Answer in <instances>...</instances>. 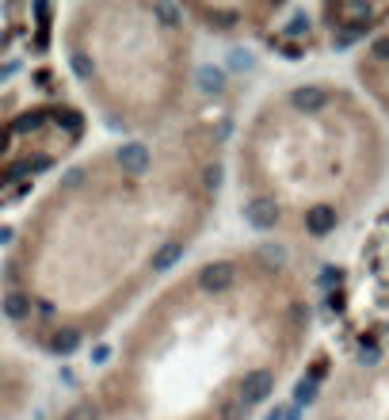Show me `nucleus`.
Listing matches in <instances>:
<instances>
[{
    "instance_id": "7",
    "label": "nucleus",
    "mask_w": 389,
    "mask_h": 420,
    "mask_svg": "<svg viewBox=\"0 0 389 420\" xmlns=\"http://www.w3.org/2000/svg\"><path fill=\"white\" fill-rule=\"evenodd\" d=\"M180 253H183V245H180V241H168V245H160L157 253H153L149 268H153V271H168L176 260H180Z\"/></svg>"
},
{
    "instance_id": "3",
    "label": "nucleus",
    "mask_w": 389,
    "mask_h": 420,
    "mask_svg": "<svg viewBox=\"0 0 389 420\" xmlns=\"http://www.w3.org/2000/svg\"><path fill=\"white\" fill-rule=\"evenodd\" d=\"M245 222L256 225V230H271L275 222H279V207H275V199L267 195H256L245 203Z\"/></svg>"
},
{
    "instance_id": "10",
    "label": "nucleus",
    "mask_w": 389,
    "mask_h": 420,
    "mask_svg": "<svg viewBox=\"0 0 389 420\" xmlns=\"http://www.w3.org/2000/svg\"><path fill=\"white\" fill-rule=\"evenodd\" d=\"M61 420H100V409H96L92 401H77V405H73Z\"/></svg>"
},
{
    "instance_id": "1",
    "label": "nucleus",
    "mask_w": 389,
    "mask_h": 420,
    "mask_svg": "<svg viewBox=\"0 0 389 420\" xmlns=\"http://www.w3.org/2000/svg\"><path fill=\"white\" fill-rule=\"evenodd\" d=\"M271 390H275V375L267 367H256V370H248V375L241 378V393H237V398L245 401V405H259V401L271 398Z\"/></svg>"
},
{
    "instance_id": "8",
    "label": "nucleus",
    "mask_w": 389,
    "mask_h": 420,
    "mask_svg": "<svg viewBox=\"0 0 389 420\" xmlns=\"http://www.w3.org/2000/svg\"><path fill=\"white\" fill-rule=\"evenodd\" d=\"M0 306H4V313H8L12 321H23V317L31 313V298H27V294H20V290H8Z\"/></svg>"
},
{
    "instance_id": "4",
    "label": "nucleus",
    "mask_w": 389,
    "mask_h": 420,
    "mask_svg": "<svg viewBox=\"0 0 389 420\" xmlns=\"http://www.w3.org/2000/svg\"><path fill=\"white\" fill-rule=\"evenodd\" d=\"M336 222H340V214L332 207H313L310 214H305V230H310L313 237H324L328 230H336Z\"/></svg>"
},
{
    "instance_id": "17",
    "label": "nucleus",
    "mask_w": 389,
    "mask_h": 420,
    "mask_svg": "<svg viewBox=\"0 0 389 420\" xmlns=\"http://www.w3.org/2000/svg\"><path fill=\"white\" fill-rule=\"evenodd\" d=\"M0 386H4V375H0Z\"/></svg>"
},
{
    "instance_id": "12",
    "label": "nucleus",
    "mask_w": 389,
    "mask_h": 420,
    "mask_svg": "<svg viewBox=\"0 0 389 420\" xmlns=\"http://www.w3.org/2000/svg\"><path fill=\"white\" fill-rule=\"evenodd\" d=\"M218 183H222V168H218V165H206V168H202V188L214 191Z\"/></svg>"
},
{
    "instance_id": "9",
    "label": "nucleus",
    "mask_w": 389,
    "mask_h": 420,
    "mask_svg": "<svg viewBox=\"0 0 389 420\" xmlns=\"http://www.w3.org/2000/svg\"><path fill=\"white\" fill-rule=\"evenodd\" d=\"M199 84H202V92H222V88H225V73L206 66V69H199Z\"/></svg>"
},
{
    "instance_id": "11",
    "label": "nucleus",
    "mask_w": 389,
    "mask_h": 420,
    "mask_svg": "<svg viewBox=\"0 0 389 420\" xmlns=\"http://www.w3.org/2000/svg\"><path fill=\"white\" fill-rule=\"evenodd\" d=\"M77 333H73V329H65V333H58V336H54V352H73V348H77Z\"/></svg>"
},
{
    "instance_id": "2",
    "label": "nucleus",
    "mask_w": 389,
    "mask_h": 420,
    "mask_svg": "<svg viewBox=\"0 0 389 420\" xmlns=\"http://www.w3.org/2000/svg\"><path fill=\"white\" fill-rule=\"evenodd\" d=\"M233 283H237V264L233 260H214V264H206V268L199 271V287L202 290H229Z\"/></svg>"
},
{
    "instance_id": "5",
    "label": "nucleus",
    "mask_w": 389,
    "mask_h": 420,
    "mask_svg": "<svg viewBox=\"0 0 389 420\" xmlns=\"http://www.w3.org/2000/svg\"><path fill=\"white\" fill-rule=\"evenodd\" d=\"M115 160L123 165V172H145L149 168V149L145 145H123L115 153Z\"/></svg>"
},
{
    "instance_id": "6",
    "label": "nucleus",
    "mask_w": 389,
    "mask_h": 420,
    "mask_svg": "<svg viewBox=\"0 0 389 420\" xmlns=\"http://www.w3.org/2000/svg\"><path fill=\"white\" fill-rule=\"evenodd\" d=\"M294 107H302V111H317V107H324L328 103V92L324 88H294Z\"/></svg>"
},
{
    "instance_id": "14",
    "label": "nucleus",
    "mask_w": 389,
    "mask_h": 420,
    "mask_svg": "<svg viewBox=\"0 0 389 420\" xmlns=\"http://www.w3.org/2000/svg\"><path fill=\"white\" fill-rule=\"evenodd\" d=\"M229 66H233V69H252V54L233 50V54H229Z\"/></svg>"
},
{
    "instance_id": "15",
    "label": "nucleus",
    "mask_w": 389,
    "mask_h": 420,
    "mask_svg": "<svg viewBox=\"0 0 389 420\" xmlns=\"http://www.w3.org/2000/svg\"><path fill=\"white\" fill-rule=\"evenodd\" d=\"M153 15H160L165 23H176V20H180V12H176L172 4H153Z\"/></svg>"
},
{
    "instance_id": "16",
    "label": "nucleus",
    "mask_w": 389,
    "mask_h": 420,
    "mask_svg": "<svg viewBox=\"0 0 389 420\" xmlns=\"http://www.w3.org/2000/svg\"><path fill=\"white\" fill-rule=\"evenodd\" d=\"M267 420H282V409H275V413H267Z\"/></svg>"
},
{
    "instance_id": "13",
    "label": "nucleus",
    "mask_w": 389,
    "mask_h": 420,
    "mask_svg": "<svg viewBox=\"0 0 389 420\" xmlns=\"http://www.w3.org/2000/svg\"><path fill=\"white\" fill-rule=\"evenodd\" d=\"M313 393H317V382H313V378L305 382V378H302V382H298V390H294V398L305 405V401H313Z\"/></svg>"
}]
</instances>
